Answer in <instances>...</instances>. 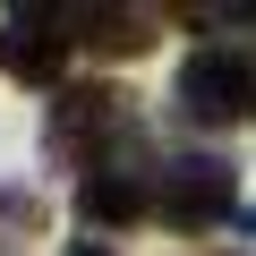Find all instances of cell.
Returning a JSON list of instances; mask_svg holds the SVG:
<instances>
[{
    "instance_id": "6da1fadb",
    "label": "cell",
    "mask_w": 256,
    "mask_h": 256,
    "mask_svg": "<svg viewBox=\"0 0 256 256\" xmlns=\"http://www.w3.org/2000/svg\"><path fill=\"white\" fill-rule=\"evenodd\" d=\"M171 102H180L196 128H239V120H256V68H248L239 52H196V60H180Z\"/></svg>"
},
{
    "instance_id": "7a4b0ae2",
    "label": "cell",
    "mask_w": 256,
    "mask_h": 256,
    "mask_svg": "<svg viewBox=\"0 0 256 256\" xmlns=\"http://www.w3.org/2000/svg\"><path fill=\"white\" fill-rule=\"evenodd\" d=\"M120 128H128V94L120 86H68L52 102V128H43V137H52L60 162H86L94 137H120Z\"/></svg>"
},
{
    "instance_id": "3957f363",
    "label": "cell",
    "mask_w": 256,
    "mask_h": 256,
    "mask_svg": "<svg viewBox=\"0 0 256 256\" xmlns=\"http://www.w3.org/2000/svg\"><path fill=\"white\" fill-rule=\"evenodd\" d=\"M162 214H171L180 230H205V222L239 214V171H230V162H214V154L171 162V180H162Z\"/></svg>"
},
{
    "instance_id": "277c9868",
    "label": "cell",
    "mask_w": 256,
    "mask_h": 256,
    "mask_svg": "<svg viewBox=\"0 0 256 256\" xmlns=\"http://www.w3.org/2000/svg\"><path fill=\"white\" fill-rule=\"evenodd\" d=\"M60 60H68L60 18H9V26H0V68H9L18 86H52Z\"/></svg>"
},
{
    "instance_id": "5b68a950",
    "label": "cell",
    "mask_w": 256,
    "mask_h": 256,
    "mask_svg": "<svg viewBox=\"0 0 256 256\" xmlns=\"http://www.w3.org/2000/svg\"><path fill=\"white\" fill-rule=\"evenodd\" d=\"M77 214L94 230H120V222H137L146 214V171H120V162H94L86 188H77Z\"/></svg>"
},
{
    "instance_id": "8992f818",
    "label": "cell",
    "mask_w": 256,
    "mask_h": 256,
    "mask_svg": "<svg viewBox=\"0 0 256 256\" xmlns=\"http://www.w3.org/2000/svg\"><path fill=\"white\" fill-rule=\"evenodd\" d=\"M68 26H86V43H94V52H120V60H137V52L154 43V18H146V9H77Z\"/></svg>"
},
{
    "instance_id": "52a82bcc",
    "label": "cell",
    "mask_w": 256,
    "mask_h": 256,
    "mask_svg": "<svg viewBox=\"0 0 256 256\" xmlns=\"http://www.w3.org/2000/svg\"><path fill=\"white\" fill-rule=\"evenodd\" d=\"M68 256H102V248H68Z\"/></svg>"
}]
</instances>
